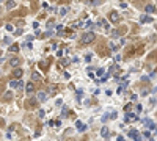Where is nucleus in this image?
<instances>
[{
    "label": "nucleus",
    "instance_id": "obj_1",
    "mask_svg": "<svg viewBox=\"0 0 157 141\" xmlns=\"http://www.w3.org/2000/svg\"><path fill=\"white\" fill-rule=\"evenodd\" d=\"M96 39V35H94L93 31H88V33H85L83 36H82V44H90V42H93Z\"/></svg>",
    "mask_w": 157,
    "mask_h": 141
},
{
    "label": "nucleus",
    "instance_id": "obj_2",
    "mask_svg": "<svg viewBox=\"0 0 157 141\" xmlns=\"http://www.w3.org/2000/svg\"><path fill=\"white\" fill-rule=\"evenodd\" d=\"M138 118H137L135 113H131V111H126V118H124V122H134V121H137Z\"/></svg>",
    "mask_w": 157,
    "mask_h": 141
},
{
    "label": "nucleus",
    "instance_id": "obj_3",
    "mask_svg": "<svg viewBox=\"0 0 157 141\" xmlns=\"http://www.w3.org/2000/svg\"><path fill=\"white\" fill-rule=\"evenodd\" d=\"M108 19H110V22H113V24H116V22H120V14H118L116 11H110V14H108Z\"/></svg>",
    "mask_w": 157,
    "mask_h": 141
},
{
    "label": "nucleus",
    "instance_id": "obj_4",
    "mask_svg": "<svg viewBox=\"0 0 157 141\" xmlns=\"http://www.w3.org/2000/svg\"><path fill=\"white\" fill-rule=\"evenodd\" d=\"M152 21H154V19H152L149 14H143L140 17V22H141V24H149V22H152Z\"/></svg>",
    "mask_w": 157,
    "mask_h": 141
},
{
    "label": "nucleus",
    "instance_id": "obj_5",
    "mask_svg": "<svg viewBox=\"0 0 157 141\" xmlns=\"http://www.w3.org/2000/svg\"><path fill=\"white\" fill-rule=\"evenodd\" d=\"M22 85H24V83H22L21 80H11V82H10V86H11L13 89H16V88H22Z\"/></svg>",
    "mask_w": 157,
    "mask_h": 141
},
{
    "label": "nucleus",
    "instance_id": "obj_6",
    "mask_svg": "<svg viewBox=\"0 0 157 141\" xmlns=\"http://www.w3.org/2000/svg\"><path fill=\"white\" fill-rule=\"evenodd\" d=\"M19 64H21V60H19L17 57H13L10 60V66H11V68H17Z\"/></svg>",
    "mask_w": 157,
    "mask_h": 141
},
{
    "label": "nucleus",
    "instance_id": "obj_7",
    "mask_svg": "<svg viewBox=\"0 0 157 141\" xmlns=\"http://www.w3.org/2000/svg\"><path fill=\"white\" fill-rule=\"evenodd\" d=\"M145 11H146L148 14H154V13H156V5H152V3L146 5L145 6Z\"/></svg>",
    "mask_w": 157,
    "mask_h": 141
},
{
    "label": "nucleus",
    "instance_id": "obj_8",
    "mask_svg": "<svg viewBox=\"0 0 157 141\" xmlns=\"http://www.w3.org/2000/svg\"><path fill=\"white\" fill-rule=\"evenodd\" d=\"M22 74H24V71H22L21 68H14V71H13V77L14 78H21Z\"/></svg>",
    "mask_w": 157,
    "mask_h": 141
},
{
    "label": "nucleus",
    "instance_id": "obj_9",
    "mask_svg": "<svg viewBox=\"0 0 157 141\" xmlns=\"http://www.w3.org/2000/svg\"><path fill=\"white\" fill-rule=\"evenodd\" d=\"M101 136H102V138H108L110 136V129L108 127H102V129H101Z\"/></svg>",
    "mask_w": 157,
    "mask_h": 141
},
{
    "label": "nucleus",
    "instance_id": "obj_10",
    "mask_svg": "<svg viewBox=\"0 0 157 141\" xmlns=\"http://www.w3.org/2000/svg\"><path fill=\"white\" fill-rule=\"evenodd\" d=\"M75 127H77L80 132H85V130H86V125H85L82 121H75Z\"/></svg>",
    "mask_w": 157,
    "mask_h": 141
},
{
    "label": "nucleus",
    "instance_id": "obj_11",
    "mask_svg": "<svg viewBox=\"0 0 157 141\" xmlns=\"http://www.w3.org/2000/svg\"><path fill=\"white\" fill-rule=\"evenodd\" d=\"M14 8H16V2L14 0H8L6 2V10L11 11V10H14Z\"/></svg>",
    "mask_w": 157,
    "mask_h": 141
},
{
    "label": "nucleus",
    "instance_id": "obj_12",
    "mask_svg": "<svg viewBox=\"0 0 157 141\" xmlns=\"http://www.w3.org/2000/svg\"><path fill=\"white\" fill-rule=\"evenodd\" d=\"M25 91L27 93H33V91H35V85H33V82H28V83L25 85Z\"/></svg>",
    "mask_w": 157,
    "mask_h": 141
},
{
    "label": "nucleus",
    "instance_id": "obj_13",
    "mask_svg": "<svg viewBox=\"0 0 157 141\" xmlns=\"http://www.w3.org/2000/svg\"><path fill=\"white\" fill-rule=\"evenodd\" d=\"M86 3L88 5H93V6H97L102 3V0H86Z\"/></svg>",
    "mask_w": 157,
    "mask_h": 141
},
{
    "label": "nucleus",
    "instance_id": "obj_14",
    "mask_svg": "<svg viewBox=\"0 0 157 141\" xmlns=\"http://www.w3.org/2000/svg\"><path fill=\"white\" fill-rule=\"evenodd\" d=\"M46 99H47V94L46 93H38V100H39V102H44Z\"/></svg>",
    "mask_w": 157,
    "mask_h": 141
},
{
    "label": "nucleus",
    "instance_id": "obj_15",
    "mask_svg": "<svg viewBox=\"0 0 157 141\" xmlns=\"http://www.w3.org/2000/svg\"><path fill=\"white\" fill-rule=\"evenodd\" d=\"M10 52L11 53H17V52H19V46H16V44L10 46Z\"/></svg>",
    "mask_w": 157,
    "mask_h": 141
},
{
    "label": "nucleus",
    "instance_id": "obj_16",
    "mask_svg": "<svg viewBox=\"0 0 157 141\" xmlns=\"http://www.w3.org/2000/svg\"><path fill=\"white\" fill-rule=\"evenodd\" d=\"M11 99H13V93H11V91H6L5 96H3V100H11Z\"/></svg>",
    "mask_w": 157,
    "mask_h": 141
},
{
    "label": "nucleus",
    "instance_id": "obj_17",
    "mask_svg": "<svg viewBox=\"0 0 157 141\" xmlns=\"http://www.w3.org/2000/svg\"><path fill=\"white\" fill-rule=\"evenodd\" d=\"M118 72H120V68H118V66H112V69H110V74H115V75H118Z\"/></svg>",
    "mask_w": 157,
    "mask_h": 141
},
{
    "label": "nucleus",
    "instance_id": "obj_18",
    "mask_svg": "<svg viewBox=\"0 0 157 141\" xmlns=\"http://www.w3.org/2000/svg\"><path fill=\"white\" fill-rule=\"evenodd\" d=\"M58 13H60V16H64L66 13H68V8H66V6H61V8L58 10Z\"/></svg>",
    "mask_w": 157,
    "mask_h": 141
},
{
    "label": "nucleus",
    "instance_id": "obj_19",
    "mask_svg": "<svg viewBox=\"0 0 157 141\" xmlns=\"http://www.w3.org/2000/svg\"><path fill=\"white\" fill-rule=\"evenodd\" d=\"M99 25H102L105 30H108V24H107V21H104V19H101L99 21Z\"/></svg>",
    "mask_w": 157,
    "mask_h": 141
},
{
    "label": "nucleus",
    "instance_id": "obj_20",
    "mask_svg": "<svg viewBox=\"0 0 157 141\" xmlns=\"http://www.w3.org/2000/svg\"><path fill=\"white\" fill-rule=\"evenodd\" d=\"M63 33H64V28H63L61 25H58V27H57V35H58V36H61Z\"/></svg>",
    "mask_w": 157,
    "mask_h": 141
},
{
    "label": "nucleus",
    "instance_id": "obj_21",
    "mask_svg": "<svg viewBox=\"0 0 157 141\" xmlns=\"http://www.w3.org/2000/svg\"><path fill=\"white\" fill-rule=\"evenodd\" d=\"M68 64H69V60H68V58H63L61 61H60V66H68Z\"/></svg>",
    "mask_w": 157,
    "mask_h": 141
},
{
    "label": "nucleus",
    "instance_id": "obj_22",
    "mask_svg": "<svg viewBox=\"0 0 157 141\" xmlns=\"http://www.w3.org/2000/svg\"><path fill=\"white\" fill-rule=\"evenodd\" d=\"M31 78H33V80H41V75H39L38 72H33L31 74Z\"/></svg>",
    "mask_w": 157,
    "mask_h": 141
},
{
    "label": "nucleus",
    "instance_id": "obj_23",
    "mask_svg": "<svg viewBox=\"0 0 157 141\" xmlns=\"http://www.w3.org/2000/svg\"><path fill=\"white\" fill-rule=\"evenodd\" d=\"M148 127H149V130H156V122H148Z\"/></svg>",
    "mask_w": 157,
    "mask_h": 141
},
{
    "label": "nucleus",
    "instance_id": "obj_24",
    "mask_svg": "<svg viewBox=\"0 0 157 141\" xmlns=\"http://www.w3.org/2000/svg\"><path fill=\"white\" fill-rule=\"evenodd\" d=\"M108 46H110V49H112V50H116V49H118V44H115V42H113V41L110 42Z\"/></svg>",
    "mask_w": 157,
    "mask_h": 141
},
{
    "label": "nucleus",
    "instance_id": "obj_25",
    "mask_svg": "<svg viewBox=\"0 0 157 141\" xmlns=\"http://www.w3.org/2000/svg\"><path fill=\"white\" fill-rule=\"evenodd\" d=\"M55 91H57V86H55V85H52V86L49 88V93H50V94H55Z\"/></svg>",
    "mask_w": 157,
    "mask_h": 141
},
{
    "label": "nucleus",
    "instance_id": "obj_26",
    "mask_svg": "<svg viewBox=\"0 0 157 141\" xmlns=\"http://www.w3.org/2000/svg\"><path fill=\"white\" fill-rule=\"evenodd\" d=\"M68 115H69V111H68V108L64 107V108H63V113H61V116H63V118H66Z\"/></svg>",
    "mask_w": 157,
    "mask_h": 141
},
{
    "label": "nucleus",
    "instance_id": "obj_27",
    "mask_svg": "<svg viewBox=\"0 0 157 141\" xmlns=\"http://www.w3.org/2000/svg\"><path fill=\"white\" fill-rule=\"evenodd\" d=\"M38 116H39V118H44V116H46V111H44V110H39V111H38Z\"/></svg>",
    "mask_w": 157,
    "mask_h": 141
},
{
    "label": "nucleus",
    "instance_id": "obj_28",
    "mask_svg": "<svg viewBox=\"0 0 157 141\" xmlns=\"http://www.w3.org/2000/svg\"><path fill=\"white\" fill-rule=\"evenodd\" d=\"M80 25H82V22H80V21H77V22H74V24H72L71 27H72V28H77V27H80Z\"/></svg>",
    "mask_w": 157,
    "mask_h": 141
},
{
    "label": "nucleus",
    "instance_id": "obj_29",
    "mask_svg": "<svg viewBox=\"0 0 157 141\" xmlns=\"http://www.w3.org/2000/svg\"><path fill=\"white\" fill-rule=\"evenodd\" d=\"M53 25H55V22H53V21H52V19H50V21L47 22V28H52V27H53Z\"/></svg>",
    "mask_w": 157,
    "mask_h": 141
},
{
    "label": "nucleus",
    "instance_id": "obj_30",
    "mask_svg": "<svg viewBox=\"0 0 157 141\" xmlns=\"http://www.w3.org/2000/svg\"><path fill=\"white\" fill-rule=\"evenodd\" d=\"M96 74H97V75L101 77V75H104V74H105V71H104L102 68H101V69H97V72H96Z\"/></svg>",
    "mask_w": 157,
    "mask_h": 141
},
{
    "label": "nucleus",
    "instance_id": "obj_31",
    "mask_svg": "<svg viewBox=\"0 0 157 141\" xmlns=\"http://www.w3.org/2000/svg\"><path fill=\"white\" fill-rule=\"evenodd\" d=\"M77 97H78V99H82V97H83V91H82V89H78V91H77Z\"/></svg>",
    "mask_w": 157,
    "mask_h": 141
},
{
    "label": "nucleus",
    "instance_id": "obj_32",
    "mask_svg": "<svg viewBox=\"0 0 157 141\" xmlns=\"http://www.w3.org/2000/svg\"><path fill=\"white\" fill-rule=\"evenodd\" d=\"M6 30H8V31H13V30H14V27L11 25V24H6Z\"/></svg>",
    "mask_w": 157,
    "mask_h": 141
},
{
    "label": "nucleus",
    "instance_id": "obj_33",
    "mask_svg": "<svg viewBox=\"0 0 157 141\" xmlns=\"http://www.w3.org/2000/svg\"><path fill=\"white\" fill-rule=\"evenodd\" d=\"M85 61H86V63H90V61H91V53L85 55Z\"/></svg>",
    "mask_w": 157,
    "mask_h": 141
},
{
    "label": "nucleus",
    "instance_id": "obj_34",
    "mask_svg": "<svg viewBox=\"0 0 157 141\" xmlns=\"http://www.w3.org/2000/svg\"><path fill=\"white\" fill-rule=\"evenodd\" d=\"M35 104H36V100H30V102H28V107H30V108H33V107H35Z\"/></svg>",
    "mask_w": 157,
    "mask_h": 141
},
{
    "label": "nucleus",
    "instance_id": "obj_35",
    "mask_svg": "<svg viewBox=\"0 0 157 141\" xmlns=\"http://www.w3.org/2000/svg\"><path fill=\"white\" fill-rule=\"evenodd\" d=\"M64 53H66V50H58V57H64Z\"/></svg>",
    "mask_w": 157,
    "mask_h": 141
},
{
    "label": "nucleus",
    "instance_id": "obj_36",
    "mask_svg": "<svg viewBox=\"0 0 157 141\" xmlns=\"http://www.w3.org/2000/svg\"><path fill=\"white\" fill-rule=\"evenodd\" d=\"M85 27H86V28H93V24H91V21L86 22V24H85Z\"/></svg>",
    "mask_w": 157,
    "mask_h": 141
},
{
    "label": "nucleus",
    "instance_id": "obj_37",
    "mask_svg": "<svg viewBox=\"0 0 157 141\" xmlns=\"http://www.w3.org/2000/svg\"><path fill=\"white\" fill-rule=\"evenodd\" d=\"M124 88H126V86H123V85H121L120 88H118V94H123V91H124Z\"/></svg>",
    "mask_w": 157,
    "mask_h": 141
},
{
    "label": "nucleus",
    "instance_id": "obj_38",
    "mask_svg": "<svg viewBox=\"0 0 157 141\" xmlns=\"http://www.w3.org/2000/svg\"><path fill=\"white\" fill-rule=\"evenodd\" d=\"M131 105H132V104H127V105H124V111H129V110H131Z\"/></svg>",
    "mask_w": 157,
    "mask_h": 141
},
{
    "label": "nucleus",
    "instance_id": "obj_39",
    "mask_svg": "<svg viewBox=\"0 0 157 141\" xmlns=\"http://www.w3.org/2000/svg\"><path fill=\"white\" fill-rule=\"evenodd\" d=\"M141 110H143V107H141V105H140V104H138V105H137V113H140Z\"/></svg>",
    "mask_w": 157,
    "mask_h": 141
},
{
    "label": "nucleus",
    "instance_id": "obj_40",
    "mask_svg": "<svg viewBox=\"0 0 157 141\" xmlns=\"http://www.w3.org/2000/svg\"><path fill=\"white\" fill-rule=\"evenodd\" d=\"M143 135H145V138H149V136H151V132H145V133H143Z\"/></svg>",
    "mask_w": 157,
    "mask_h": 141
},
{
    "label": "nucleus",
    "instance_id": "obj_41",
    "mask_svg": "<svg viewBox=\"0 0 157 141\" xmlns=\"http://www.w3.org/2000/svg\"><path fill=\"white\" fill-rule=\"evenodd\" d=\"M120 6H121V8H126V6H127V3H126V2H120Z\"/></svg>",
    "mask_w": 157,
    "mask_h": 141
},
{
    "label": "nucleus",
    "instance_id": "obj_42",
    "mask_svg": "<svg viewBox=\"0 0 157 141\" xmlns=\"http://www.w3.org/2000/svg\"><path fill=\"white\" fill-rule=\"evenodd\" d=\"M33 28L36 30V28H39V25H38V22H33Z\"/></svg>",
    "mask_w": 157,
    "mask_h": 141
},
{
    "label": "nucleus",
    "instance_id": "obj_43",
    "mask_svg": "<svg viewBox=\"0 0 157 141\" xmlns=\"http://www.w3.org/2000/svg\"><path fill=\"white\" fill-rule=\"evenodd\" d=\"M115 60H116L118 63H120V61H121V55H116V57H115Z\"/></svg>",
    "mask_w": 157,
    "mask_h": 141
},
{
    "label": "nucleus",
    "instance_id": "obj_44",
    "mask_svg": "<svg viewBox=\"0 0 157 141\" xmlns=\"http://www.w3.org/2000/svg\"><path fill=\"white\" fill-rule=\"evenodd\" d=\"M118 141H124V138H123V136H118Z\"/></svg>",
    "mask_w": 157,
    "mask_h": 141
},
{
    "label": "nucleus",
    "instance_id": "obj_45",
    "mask_svg": "<svg viewBox=\"0 0 157 141\" xmlns=\"http://www.w3.org/2000/svg\"><path fill=\"white\" fill-rule=\"evenodd\" d=\"M0 13H2V8H0Z\"/></svg>",
    "mask_w": 157,
    "mask_h": 141
},
{
    "label": "nucleus",
    "instance_id": "obj_46",
    "mask_svg": "<svg viewBox=\"0 0 157 141\" xmlns=\"http://www.w3.org/2000/svg\"><path fill=\"white\" fill-rule=\"evenodd\" d=\"M0 55H2V52H0Z\"/></svg>",
    "mask_w": 157,
    "mask_h": 141
},
{
    "label": "nucleus",
    "instance_id": "obj_47",
    "mask_svg": "<svg viewBox=\"0 0 157 141\" xmlns=\"http://www.w3.org/2000/svg\"><path fill=\"white\" fill-rule=\"evenodd\" d=\"M0 2H2V0H0Z\"/></svg>",
    "mask_w": 157,
    "mask_h": 141
}]
</instances>
